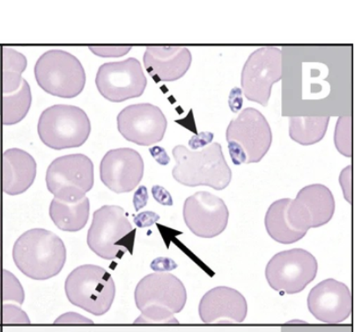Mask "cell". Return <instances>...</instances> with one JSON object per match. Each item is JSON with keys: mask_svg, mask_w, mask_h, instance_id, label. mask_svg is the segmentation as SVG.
Instances as JSON below:
<instances>
[{"mask_svg": "<svg viewBox=\"0 0 355 332\" xmlns=\"http://www.w3.org/2000/svg\"><path fill=\"white\" fill-rule=\"evenodd\" d=\"M135 299L141 312L135 324H178L174 317L187 302V288L171 273H150L136 286Z\"/></svg>", "mask_w": 355, "mask_h": 332, "instance_id": "obj_1", "label": "cell"}, {"mask_svg": "<svg viewBox=\"0 0 355 332\" xmlns=\"http://www.w3.org/2000/svg\"><path fill=\"white\" fill-rule=\"evenodd\" d=\"M12 259L25 276L45 281L62 271L67 261V249L56 234L38 228L26 231L16 240Z\"/></svg>", "mask_w": 355, "mask_h": 332, "instance_id": "obj_2", "label": "cell"}, {"mask_svg": "<svg viewBox=\"0 0 355 332\" xmlns=\"http://www.w3.org/2000/svg\"><path fill=\"white\" fill-rule=\"evenodd\" d=\"M172 154L177 162L172 176L185 187L206 185L220 191L229 187L232 180V172L219 142L211 143L200 151H192L184 145H178Z\"/></svg>", "mask_w": 355, "mask_h": 332, "instance_id": "obj_3", "label": "cell"}, {"mask_svg": "<svg viewBox=\"0 0 355 332\" xmlns=\"http://www.w3.org/2000/svg\"><path fill=\"white\" fill-rule=\"evenodd\" d=\"M136 229L125 210L119 206H103L94 213L87 232V246L103 259H121L127 252L132 254Z\"/></svg>", "mask_w": 355, "mask_h": 332, "instance_id": "obj_4", "label": "cell"}, {"mask_svg": "<svg viewBox=\"0 0 355 332\" xmlns=\"http://www.w3.org/2000/svg\"><path fill=\"white\" fill-rule=\"evenodd\" d=\"M68 301L94 315H103L110 311L116 295L112 276L96 265L78 266L64 283Z\"/></svg>", "mask_w": 355, "mask_h": 332, "instance_id": "obj_5", "label": "cell"}, {"mask_svg": "<svg viewBox=\"0 0 355 332\" xmlns=\"http://www.w3.org/2000/svg\"><path fill=\"white\" fill-rule=\"evenodd\" d=\"M37 132L42 143L55 151L78 148L89 138L91 122L79 107L54 105L41 113Z\"/></svg>", "mask_w": 355, "mask_h": 332, "instance_id": "obj_6", "label": "cell"}, {"mask_svg": "<svg viewBox=\"0 0 355 332\" xmlns=\"http://www.w3.org/2000/svg\"><path fill=\"white\" fill-rule=\"evenodd\" d=\"M38 86L52 96L71 99L80 95L86 84V73L76 57L61 50L42 54L35 65Z\"/></svg>", "mask_w": 355, "mask_h": 332, "instance_id": "obj_7", "label": "cell"}, {"mask_svg": "<svg viewBox=\"0 0 355 332\" xmlns=\"http://www.w3.org/2000/svg\"><path fill=\"white\" fill-rule=\"evenodd\" d=\"M48 190L54 198L76 203L86 197L94 187V164L84 154H71L58 158L46 172Z\"/></svg>", "mask_w": 355, "mask_h": 332, "instance_id": "obj_8", "label": "cell"}, {"mask_svg": "<svg viewBox=\"0 0 355 332\" xmlns=\"http://www.w3.org/2000/svg\"><path fill=\"white\" fill-rule=\"evenodd\" d=\"M318 270V260L308 250H284L277 253L267 264L266 281L275 291L298 294L314 281Z\"/></svg>", "mask_w": 355, "mask_h": 332, "instance_id": "obj_9", "label": "cell"}, {"mask_svg": "<svg viewBox=\"0 0 355 332\" xmlns=\"http://www.w3.org/2000/svg\"><path fill=\"white\" fill-rule=\"evenodd\" d=\"M282 79V52L276 47L257 48L244 64L241 77L244 96L250 102L268 105L273 84Z\"/></svg>", "mask_w": 355, "mask_h": 332, "instance_id": "obj_10", "label": "cell"}, {"mask_svg": "<svg viewBox=\"0 0 355 332\" xmlns=\"http://www.w3.org/2000/svg\"><path fill=\"white\" fill-rule=\"evenodd\" d=\"M97 89L109 102L119 103L141 97L148 80L141 63L135 57L103 64L97 71Z\"/></svg>", "mask_w": 355, "mask_h": 332, "instance_id": "obj_11", "label": "cell"}, {"mask_svg": "<svg viewBox=\"0 0 355 332\" xmlns=\"http://www.w3.org/2000/svg\"><path fill=\"white\" fill-rule=\"evenodd\" d=\"M334 212L331 191L324 185L314 184L302 188L295 200L290 201L286 218L292 229L307 233L309 229L327 224Z\"/></svg>", "mask_w": 355, "mask_h": 332, "instance_id": "obj_12", "label": "cell"}, {"mask_svg": "<svg viewBox=\"0 0 355 332\" xmlns=\"http://www.w3.org/2000/svg\"><path fill=\"white\" fill-rule=\"evenodd\" d=\"M117 129L127 141L149 146L161 142L168 120L158 107L149 103L126 107L117 116Z\"/></svg>", "mask_w": 355, "mask_h": 332, "instance_id": "obj_13", "label": "cell"}, {"mask_svg": "<svg viewBox=\"0 0 355 332\" xmlns=\"http://www.w3.org/2000/svg\"><path fill=\"white\" fill-rule=\"evenodd\" d=\"M227 142L239 143L245 152L247 164L262 160L271 148V127L260 111L248 107L231 120L226 131Z\"/></svg>", "mask_w": 355, "mask_h": 332, "instance_id": "obj_14", "label": "cell"}, {"mask_svg": "<svg viewBox=\"0 0 355 332\" xmlns=\"http://www.w3.org/2000/svg\"><path fill=\"white\" fill-rule=\"evenodd\" d=\"M182 214L189 230L203 239L220 235L226 230L230 217L223 199L208 192H198L188 197Z\"/></svg>", "mask_w": 355, "mask_h": 332, "instance_id": "obj_15", "label": "cell"}, {"mask_svg": "<svg viewBox=\"0 0 355 332\" xmlns=\"http://www.w3.org/2000/svg\"><path fill=\"white\" fill-rule=\"evenodd\" d=\"M144 168L141 155L135 149H112L101 162V181L114 193H130L141 183Z\"/></svg>", "mask_w": 355, "mask_h": 332, "instance_id": "obj_16", "label": "cell"}, {"mask_svg": "<svg viewBox=\"0 0 355 332\" xmlns=\"http://www.w3.org/2000/svg\"><path fill=\"white\" fill-rule=\"evenodd\" d=\"M308 308L314 317L322 323H343L352 313L350 289L336 279H325L309 292Z\"/></svg>", "mask_w": 355, "mask_h": 332, "instance_id": "obj_17", "label": "cell"}, {"mask_svg": "<svg viewBox=\"0 0 355 332\" xmlns=\"http://www.w3.org/2000/svg\"><path fill=\"white\" fill-rule=\"evenodd\" d=\"M198 313L205 324H241L248 313V304L236 289L217 286L202 297Z\"/></svg>", "mask_w": 355, "mask_h": 332, "instance_id": "obj_18", "label": "cell"}, {"mask_svg": "<svg viewBox=\"0 0 355 332\" xmlns=\"http://www.w3.org/2000/svg\"><path fill=\"white\" fill-rule=\"evenodd\" d=\"M143 62L155 82H173L187 73L192 55L184 47L149 46L146 48Z\"/></svg>", "mask_w": 355, "mask_h": 332, "instance_id": "obj_19", "label": "cell"}, {"mask_svg": "<svg viewBox=\"0 0 355 332\" xmlns=\"http://www.w3.org/2000/svg\"><path fill=\"white\" fill-rule=\"evenodd\" d=\"M37 177V162L24 149H6L2 158V190L8 195L25 193Z\"/></svg>", "mask_w": 355, "mask_h": 332, "instance_id": "obj_20", "label": "cell"}, {"mask_svg": "<svg viewBox=\"0 0 355 332\" xmlns=\"http://www.w3.org/2000/svg\"><path fill=\"white\" fill-rule=\"evenodd\" d=\"M90 203L85 197L76 203L54 198L50 205V216L58 229L67 232H77L83 229L89 218Z\"/></svg>", "mask_w": 355, "mask_h": 332, "instance_id": "obj_21", "label": "cell"}, {"mask_svg": "<svg viewBox=\"0 0 355 332\" xmlns=\"http://www.w3.org/2000/svg\"><path fill=\"white\" fill-rule=\"evenodd\" d=\"M290 201L291 199H282L275 201L267 210L265 218L267 233L276 242L283 245H291L298 242L307 234L290 227L286 218V210Z\"/></svg>", "mask_w": 355, "mask_h": 332, "instance_id": "obj_22", "label": "cell"}, {"mask_svg": "<svg viewBox=\"0 0 355 332\" xmlns=\"http://www.w3.org/2000/svg\"><path fill=\"white\" fill-rule=\"evenodd\" d=\"M330 116H294L290 118L289 136L304 146L313 145L327 134Z\"/></svg>", "mask_w": 355, "mask_h": 332, "instance_id": "obj_23", "label": "cell"}, {"mask_svg": "<svg viewBox=\"0 0 355 332\" xmlns=\"http://www.w3.org/2000/svg\"><path fill=\"white\" fill-rule=\"evenodd\" d=\"M32 104L31 86L25 80L15 93L3 94L2 122L4 125H15L28 115Z\"/></svg>", "mask_w": 355, "mask_h": 332, "instance_id": "obj_24", "label": "cell"}, {"mask_svg": "<svg viewBox=\"0 0 355 332\" xmlns=\"http://www.w3.org/2000/svg\"><path fill=\"white\" fill-rule=\"evenodd\" d=\"M2 57V91L4 94H10L21 86V74L27 68V58L10 48H3Z\"/></svg>", "mask_w": 355, "mask_h": 332, "instance_id": "obj_25", "label": "cell"}, {"mask_svg": "<svg viewBox=\"0 0 355 332\" xmlns=\"http://www.w3.org/2000/svg\"><path fill=\"white\" fill-rule=\"evenodd\" d=\"M335 146L342 155L352 156V116H343L338 118L334 135Z\"/></svg>", "mask_w": 355, "mask_h": 332, "instance_id": "obj_26", "label": "cell"}, {"mask_svg": "<svg viewBox=\"0 0 355 332\" xmlns=\"http://www.w3.org/2000/svg\"><path fill=\"white\" fill-rule=\"evenodd\" d=\"M25 293L19 279L8 270L3 269L2 301L24 304Z\"/></svg>", "mask_w": 355, "mask_h": 332, "instance_id": "obj_27", "label": "cell"}, {"mask_svg": "<svg viewBox=\"0 0 355 332\" xmlns=\"http://www.w3.org/2000/svg\"><path fill=\"white\" fill-rule=\"evenodd\" d=\"M1 323L29 324L28 315L21 308L12 304H4L1 308Z\"/></svg>", "mask_w": 355, "mask_h": 332, "instance_id": "obj_28", "label": "cell"}, {"mask_svg": "<svg viewBox=\"0 0 355 332\" xmlns=\"http://www.w3.org/2000/svg\"><path fill=\"white\" fill-rule=\"evenodd\" d=\"M131 47H90L94 54L100 57H122L131 50Z\"/></svg>", "mask_w": 355, "mask_h": 332, "instance_id": "obj_29", "label": "cell"}, {"mask_svg": "<svg viewBox=\"0 0 355 332\" xmlns=\"http://www.w3.org/2000/svg\"><path fill=\"white\" fill-rule=\"evenodd\" d=\"M150 266L155 272L165 273L178 268V266L173 259L166 258V257H159V258L153 260Z\"/></svg>", "mask_w": 355, "mask_h": 332, "instance_id": "obj_30", "label": "cell"}, {"mask_svg": "<svg viewBox=\"0 0 355 332\" xmlns=\"http://www.w3.org/2000/svg\"><path fill=\"white\" fill-rule=\"evenodd\" d=\"M159 220V214L152 212V211H145V212L137 214V216H135V223L136 226L141 228V229L152 226L153 224H155L156 221Z\"/></svg>", "mask_w": 355, "mask_h": 332, "instance_id": "obj_31", "label": "cell"}, {"mask_svg": "<svg viewBox=\"0 0 355 332\" xmlns=\"http://www.w3.org/2000/svg\"><path fill=\"white\" fill-rule=\"evenodd\" d=\"M214 136V133L211 132L198 133L196 136H192L190 141H189V146L192 149L203 148L213 142Z\"/></svg>", "mask_w": 355, "mask_h": 332, "instance_id": "obj_32", "label": "cell"}, {"mask_svg": "<svg viewBox=\"0 0 355 332\" xmlns=\"http://www.w3.org/2000/svg\"><path fill=\"white\" fill-rule=\"evenodd\" d=\"M55 324H94L90 319L83 317L75 312H68V313L61 315L54 322Z\"/></svg>", "mask_w": 355, "mask_h": 332, "instance_id": "obj_33", "label": "cell"}, {"mask_svg": "<svg viewBox=\"0 0 355 332\" xmlns=\"http://www.w3.org/2000/svg\"><path fill=\"white\" fill-rule=\"evenodd\" d=\"M229 142V151L231 158V160L234 163V165H241L243 164H247V157L245 152L239 143L234 142Z\"/></svg>", "mask_w": 355, "mask_h": 332, "instance_id": "obj_34", "label": "cell"}, {"mask_svg": "<svg viewBox=\"0 0 355 332\" xmlns=\"http://www.w3.org/2000/svg\"><path fill=\"white\" fill-rule=\"evenodd\" d=\"M152 194L155 201L159 204L164 205V206H172L173 205V199H172L171 194L161 185H154L152 187Z\"/></svg>", "mask_w": 355, "mask_h": 332, "instance_id": "obj_35", "label": "cell"}, {"mask_svg": "<svg viewBox=\"0 0 355 332\" xmlns=\"http://www.w3.org/2000/svg\"><path fill=\"white\" fill-rule=\"evenodd\" d=\"M229 105L233 113H239L243 105V91L239 87H234L230 91Z\"/></svg>", "mask_w": 355, "mask_h": 332, "instance_id": "obj_36", "label": "cell"}, {"mask_svg": "<svg viewBox=\"0 0 355 332\" xmlns=\"http://www.w3.org/2000/svg\"><path fill=\"white\" fill-rule=\"evenodd\" d=\"M149 200L148 190L144 185H141L139 190L136 191L133 196V205L136 211H139L141 208L146 206Z\"/></svg>", "mask_w": 355, "mask_h": 332, "instance_id": "obj_37", "label": "cell"}, {"mask_svg": "<svg viewBox=\"0 0 355 332\" xmlns=\"http://www.w3.org/2000/svg\"><path fill=\"white\" fill-rule=\"evenodd\" d=\"M149 152L152 157L155 159V161L161 165H167L171 162V158H169L165 149L159 147V146L150 148Z\"/></svg>", "mask_w": 355, "mask_h": 332, "instance_id": "obj_38", "label": "cell"}, {"mask_svg": "<svg viewBox=\"0 0 355 332\" xmlns=\"http://www.w3.org/2000/svg\"><path fill=\"white\" fill-rule=\"evenodd\" d=\"M3 268L2 260L0 258V300H2V283H3Z\"/></svg>", "mask_w": 355, "mask_h": 332, "instance_id": "obj_39", "label": "cell"}]
</instances>
